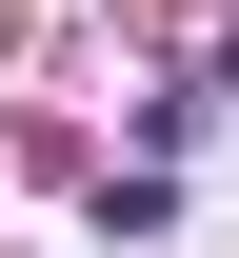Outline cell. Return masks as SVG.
I'll list each match as a JSON object with an SVG mask.
<instances>
[{
  "mask_svg": "<svg viewBox=\"0 0 239 258\" xmlns=\"http://www.w3.org/2000/svg\"><path fill=\"white\" fill-rule=\"evenodd\" d=\"M219 99H239V40H219Z\"/></svg>",
  "mask_w": 239,
  "mask_h": 258,
  "instance_id": "1",
  "label": "cell"
}]
</instances>
